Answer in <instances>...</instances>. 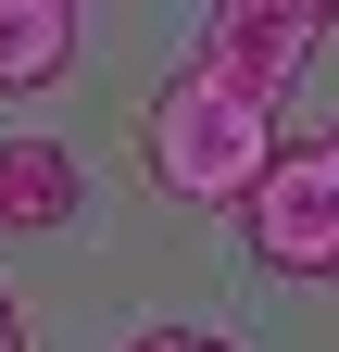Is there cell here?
Wrapping results in <instances>:
<instances>
[{"mask_svg": "<svg viewBox=\"0 0 339 352\" xmlns=\"http://www.w3.org/2000/svg\"><path fill=\"white\" fill-rule=\"evenodd\" d=\"M327 151H339V139H327Z\"/></svg>", "mask_w": 339, "mask_h": 352, "instance_id": "obj_8", "label": "cell"}, {"mask_svg": "<svg viewBox=\"0 0 339 352\" xmlns=\"http://www.w3.org/2000/svg\"><path fill=\"white\" fill-rule=\"evenodd\" d=\"M239 239L264 277H339V151H277V176L239 201Z\"/></svg>", "mask_w": 339, "mask_h": 352, "instance_id": "obj_3", "label": "cell"}, {"mask_svg": "<svg viewBox=\"0 0 339 352\" xmlns=\"http://www.w3.org/2000/svg\"><path fill=\"white\" fill-rule=\"evenodd\" d=\"M139 164H151V189L163 201H251L277 176V101L264 88H239V76H201L176 63L163 76V101L139 113Z\"/></svg>", "mask_w": 339, "mask_h": 352, "instance_id": "obj_1", "label": "cell"}, {"mask_svg": "<svg viewBox=\"0 0 339 352\" xmlns=\"http://www.w3.org/2000/svg\"><path fill=\"white\" fill-rule=\"evenodd\" d=\"M75 63V0H0V88H51Z\"/></svg>", "mask_w": 339, "mask_h": 352, "instance_id": "obj_5", "label": "cell"}, {"mask_svg": "<svg viewBox=\"0 0 339 352\" xmlns=\"http://www.w3.org/2000/svg\"><path fill=\"white\" fill-rule=\"evenodd\" d=\"M0 352H25V327H13V302H0Z\"/></svg>", "mask_w": 339, "mask_h": 352, "instance_id": "obj_7", "label": "cell"}, {"mask_svg": "<svg viewBox=\"0 0 339 352\" xmlns=\"http://www.w3.org/2000/svg\"><path fill=\"white\" fill-rule=\"evenodd\" d=\"M75 214V151L63 139H0V227L38 239V227H63Z\"/></svg>", "mask_w": 339, "mask_h": 352, "instance_id": "obj_4", "label": "cell"}, {"mask_svg": "<svg viewBox=\"0 0 339 352\" xmlns=\"http://www.w3.org/2000/svg\"><path fill=\"white\" fill-rule=\"evenodd\" d=\"M126 352H239V340H214V327H139Z\"/></svg>", "mask_w": 339, "mask_h": 352, "instance_id": "obj_6", "label": "cell"}, {"mask_svg": "<svg viewBox=\"0 0 339 352\" xmlns=\"http://www.w3.org/2000/svg\"><path fill=\"white\" fill-rule=\"evenodd\" d=\"M339 38V0H214L189 38V63L201 76H239V88H264V101H289L302 88V63Z\"/></svg>", "mask_w": 339, "mask_h": 352, "instance_id": "obj_2", "label": "cell"}]
</instances>
